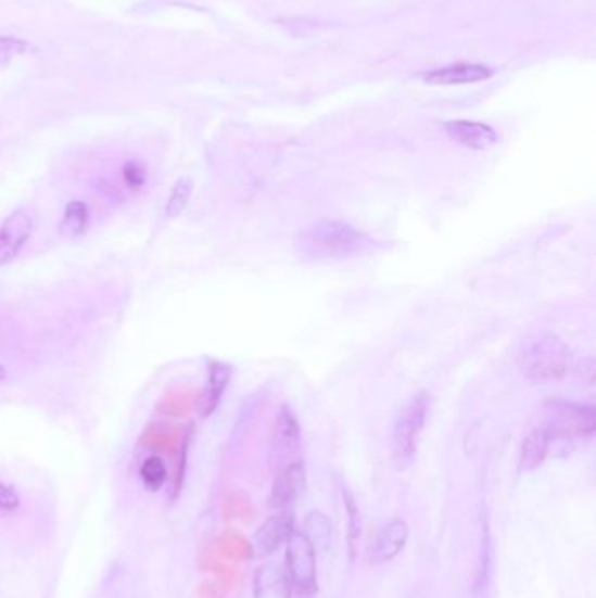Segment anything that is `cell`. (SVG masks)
<instances>
[{
    "instance_id": "cell-6",
    "label": "cell",
    "mask_w": 596,
    "mask_h": 598,
    "mask_svg": "<svg viewBox=\"0 0 596 598\" xmlns=\"http://www.w3.org/2000/svg\"><path fill=\"white\" fill-rule=\"evenodd\" d=\"M408 537L409 526L404 520L394 518L391 522H386L369 545L368 554H366L369 565H383V563L394 560L408 543Z\"/></svg>"
},
{
    "instance_id": "cell-9",
    "label": "cell",
    "mask_w": 596,
    "mask_h": 598,
    "mask_svg": "<svg viewBox=\"0 0 596 598\" xmlns=\"http://www.w3.org/2000/svg\"><path fill=\"white\" fill-rule=\"evenodd\" d=\"M306 488V469L301 460H292L288 466H283L275 478L274 488L269 494V508L283 509L289 508L291 504L296 502Z\"/></svg>"
},
{
    "instance_id": "cell-8",
    "label": "cell",
    "mask_w": 596,
    "mask_h": 598,
    "mask_svg": "<svg viewBox=\"0 0 596 598\" xmlns=\"http://www.w3.org/2000/svg\"><path fill=\"white\" fill-rule=\"evenodd\" d=\"M301 432L296 415L289 406H283L275 422L274 441H271V462L278 469L292 462V455L300 448Z\"/></svg>"
},
{
    "instance_id": "cell-25",
    "label": "cell",
    "mask_w": 596,
    "mask_h": 598,
    "mask_svg": "<svg viewBox=\"0 0 596 598\" xmlns=\"http://www.w3.org/2000/svg\"><path fill=\"white\" fill-rule=\"evenodd\" d=\"M575 377H578L579 382L586 383V385H593V383H595V360H581L578 368H575Z\"/></svg>"
},
{
    "instance_id": "cell-13",
    "label": "cell",
    "mask_w": 596,
    "mask_h": 598,
    "mask_svg": "<svg viewBox=\"0 0 596 598\" xmlns=\"http://www.w3.org/2000/svg\"><path fill=\"white\" fill-rule=\"evenodd\" d=\"M292 586L288 572L277 563H266L254 577V598H291Z\"/></svg>"
},
{
    "instance_id": "cell-14",
    "label": "cell",
    "mask_w": 596,
    "mask_h": 598,
    "mask_svg": "<svg viewBox=\"0 0 596 598\" xmlns=\"http://www.w3.org/2000/svg\"><path fill=\"white\" fill-rule=\"evenodd\" d=\"M494 540L490 534L489 522L484 520L481 526L480 549H478V563H475L474 595H484L490 588L492 576H494Z\"/></svg>"
},
{
    "instance_id": "cell-2",
    "label": "cell",
    "mask_w": 596,
    "mask_h": 598,
    "mask_svg": "<svg viewBox=\"0 0 596 598\" xmlns=\"http://www.w3.org/2000/svg\"><path fill=\"white\" fill-rule=\"evenodd\" d=\"M572 354L561 338L551 333L537 334L524 342L518 354V366L532 383L560 382L569 373Z\"/></svg>"
},
{
    "instance_id": "cell-23",
    "label": "cell",
    "mask_w": 596,
    "mask_h": 598,
    "mask_svg": "<svg viewBox=\"0 0 596 598\" xmlns=\"http://www.w3.org/2000/svg\"><path fill=\"white\" fill-rule=\"evenodd\" d=\"M123 179L131 189H139L148 182V168L144 163L126 162L123 165Z\"/></svg>"
},
{
    "instance_id": "cell-26",
    "label": "cell",
    "mask_w": 596,
    "mask_h": 598,
    "mask_svg": "<svg viewBox=\"0 0 596 598\" xmlns=\"http://www.w3.org/2000/svg\"><path fill=\"white\" fill-rule=\"evenodd\" d=\"M111 598H142V595H140L139 589L123 586V588L116 589V594H113Z\"/></svg>"
},
{
    "instance_id": "cell-1",
    "label": "cell",
    "mask_w": 596,
    "mask_h": 598,
    "mask_svg": "<svg viewBox=\"0 0 596 598\" xmlns=\"http://www.w3.org/2000/svg\"><path fill=\"white\" fill-rule=\"evenodd\" d=\"M375 240L343 220H319L297 234L296 251L306 262H341L363 256Z\"/></svg>"
},
{
    "instance_id": "cell-15",
    "label": "cell",
    "mask_w": 596,
    "mask_h": 598,
    "mask_svg": "<svg viewBox=\"0 0 596 598\" xmlns=\"http://www.w3.org/2000/svg\"><path fill=\"white\" fill-rule=\"evenodd\" d=\"M229 378H231V366L225 365V362H212L208 385H206L202 405H200L203 417H208L216 411L223 392L228 387Z\"/></svg>"
},
{
    "instance_id": "cell-17",
    "label": "cell",
    "mask_w": 596,
    "mask_h": 598,
    "mask_svg": "<svg viewBox=\"0 0 596 598\" xmlns=\"http://www.w3.org/2000/svg\"><path fill=\"white\" fill-rule=\"evenodd\" d=\"M88 219H90V211L85 202L81 200L68 202L67 207L63 211L62 220H60V233L67 239H77L85 233Z\"/></svg>"
},
{
    "instance_id": "cell-16",
    "label": "cell",
    "mask_w": 596,
    "mask_h": 598,
    "mask_svg": "<svg viewBox=\"0 0 596 598\" xmlns=\"http://www.w3.org/2000/svg\"><path fill=\"white\" fill-rule=\"evenodd\" d=\"M549 448H551L549 437H547L543 428L530 432L529 436L524 437L523 446H521V471H535L546 460Z\"/></svg>"
},
{
    "instance_id": "cell-22",
    "label": "cell",
    "mask_w": 596,
    "mask_h": 598,
    "mask_svg": "<svg viewBox=\"0 0 596 598\" xmlns=\"http://www.w3.org/2000/svg\"><path fill=\"white\" fill-rule=\"evenodd\" d=\"M34 51L30 42L16 39V37H0V65H8L16 56Z\"/></svg>"
},
{
    "instance_id": "cell-27",
    "label": "cell",
    "mask_w": 596,
    "mask_h": 598,
    "mask_svg": "<svg viewBox=\"0 0 596 598\" xmlns=\"http://www.w3.org/2000/svg\"><path fill=\"white\" fill-rule=\"evenodd\" d=\"M5 380V368L4 366H0V383L4 382Z\"/></svg>"
},
{
    "instance_id": "cell-5",
    "label": "cell",
    "mask_w": 596,
    "mask_h": 598,
    "mask_svg": "<svg viewBox=\"0 0 596 598\" xmlns=\"http://www.w3.org/2000/svg\"><path fill=\"white\" fill-rule=\"evenodd\" d=\"M286 572L292 591L297 598H315L319 594L317 583V551L303 532L294 531L286 549Z\"/></svg>"
},
{
    "instance_id": "cell-21",
    "label": "cell",
    "mask_w": 596,
    "mask_h": 598,
    "mask_svg": "<svg viewBox=\"0 0 596 598\" xmlns=\"http://www.w3.org/2000/svg\"><path fill=\"white\" fill-rule=\"evenodd\" d=\"M345 509L348 514V549L350 557L355 558V548L359 543L360 534H363V523H360V513L357 504H355L354 495L345 492Z\"/></svg>"
},
{
    "instance_id": "cell-20",
    "label": "cell",
    "mask_w": 596,
    "mask_h": 598,
    "mask_svg": "<svg viewBox=\"0 0 596 598\" xmlns=\"http://www.w3.org/2000/svg\"><path fill=\"white\" fill-rule=\"evenodd\" d=\"M191 193H193V180L188 179V177L177 180L174 189H172L170 196H168V202H166L165 216L179 217L188 207Z\"/></svg>"
},
{
    "instance_id": "cell-11",
    "label": "cell",
    "mask_w": 596,
    "mask_h": 598,
    "mask_svg": "<svg viewBox=\"0 0 596 598\" xmlns=\"http://www.w3.org/2000/svg\"><path fill=\"white\" fill-rule=\"evenodd\" d=\"M492 76H494V71L481 63H455V65L427 71V73L420 74V79L427 85L453 86L480 82Z\"/></svg>"
},
{
    "instance_id": "cell-18",
    "label": "cell",
    "mask_w": 596,
    "mask_h": 598,
    "mask_svg": "<svg viewBox=\"0 0 596 598\" xmlns=\"http://www.w3.org/2000/svg\"><path fill=\"white\" fill-rule=\"evenodd\" d=\"M301 532L306 535V539L312 543L315 551H320V549H326L329 546L332 535V523L328 514H324L322 511H312V513L306 514L303 531Z\"/></svg>"
},
{
    "instance_id": "cell-19",
    "label": "cell",
    "mask_w": 596,
    "mask_h": 598,
    "mask_svg": "<svg viewBox=\"0 0 596 598\" xmlns=\"http://www.w3.org/2000/svg\"><path fill=\"white\" fill-rule=\"evenodd\" d=\"M140 478H142V483L149 492L160 491L165 485L166 478H168L165 462L156 455L148 457L142 463V468H140Z\"/></svg>"
},
{
    "instance_id": "cell-10",
    "label": "cell",
    "mask_w": 596,
    "mask_h": 598,
    "mask_svg": "<svg viewBox=\"0 0 596 598\" xmlns=\"http://www.w3.org/2000/svg\"><path fill=\"white\" fill-rule=\"evenodd\" d=\"M31 217L25 211H16L0 225V266L10 265L30 239Z\"/></svg>"
},
{
    "instance_id": "cell-3",
    "label": "cell",
    "mask_w": 596,
    "mask_h": 598,
    "mask_svg": "<svg viewBox=\"0 0 596 598\" xmlns=\"http://www.w3.org/2000/svg\"><path fill=\"white\" fill-rule=\"evenodd\" d=\"M546 419L543 429L549 437V445H572L575 441L589 440L595 434L596 415L592 406L551 400L546 406Z\"/></svg>"
},
{
    "instance_id": "cell-4",
    "label": "cell",
    "mask_w": 596,
    "mask_h": 598,
    "mask_svg": "<svg viewBox=\"0 0 596 598\" xmlns=\"http://www.w3.org/2000/svg\"><path fill=\"white\" fill-rule=\"evenodd\" d=\"M429 397L427 394H417L404 405L401 413L395 420L394 432H392V460L395 468H408L417 455L418 443L426 428L429 417Z\"/></svg>"
},
{
    "instance_id": "cell-7",
    "label": "cell",
    "mask_w": 596,
    "mask_h": 598,
    "mask_svg": "<svg viewBox=\"0 0 596 598\" xmlns=\"http://www.w3.org/2000/svg\"><path fill=\"white\" fill-rule=\"evenodd\" d=\"M294 532V517L288 511L269 517L252 535V555L254 558H268L283 543H288Z\"/></svg>"
},
{
    "instance_id": "cell-12",
    "label": "cell",
    "mask_w": 596,
    "mask_h": 598,
    "mask_svg": "<svg viewBox=\"0 0 596 598\" xmlns=\"http://www.w3.org/2000/svg\"><path fill=\"white\" fill-rule=\"evenodd\" d=\"M444 131L455 144L474 149V151H484L497 142V133L494 128L484 123L458 119V122L446 123Z\"/></svg>"
},
{
    "instance_id": "cell-24",
    "label": "cell",
    "mask_w": 596,
    "mask_h": 598,
    "mask_svg": "<svg viewBox=\"0 0 596 598\" xmlns=\"http://www.w3.org/2000/svg\"><path fill=\"white\" fill-rule=\"evenodd\" d=\"M20 506V495L13 486L0 483V509L2 511H14Z\"/></svg>"
}]
</instances>
